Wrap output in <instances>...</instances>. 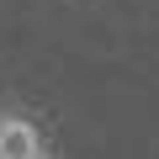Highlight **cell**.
Segmentation results:
<instances>
[{
    "instance_id": "1",
    "label": "cell",
    "mask_w": 159,
    "mask_h": 159,
    "mask_svg": "<svg viewBox=\"0 0 159 159\" xmlns=\"http://www.w3.org/2000/svg\"><path fill=\"white\" fill-rule=\"evenodd\" d=\"M0 159H48V138L27 111H0Z\"/></svg>"
}]
</instances>
